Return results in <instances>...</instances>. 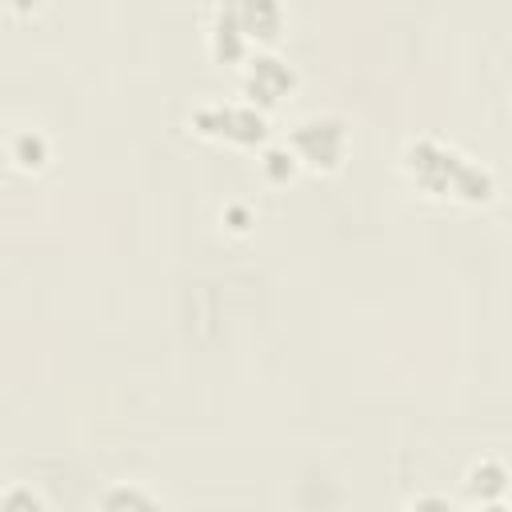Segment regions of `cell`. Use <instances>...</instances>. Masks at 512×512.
<instances>
[{
  "mask_svg": "<svg viewBox=\"0 0 512 512\" xmlns=\"http://www.w3.org/2000/svg\"><path fill=\"white\" fill-rule=\"evenodd\" d=\"M404 168L412 172V180H420L428 192L436 196H452V200H468L480 204L492 196V176L488 168H480L476 160L436 144V140H416L404 152Z\"/></svg>",
  "mask_w": 512,
  "mask_h": 512,
  "instance_id": "cell-1",
  "label": "cell"
},
{
  "mask_svg": "<svg viewBox=\"0 0 512 512\" xmlns=\"http://www.w3.org/2000/svg\"><path fill=\"white\" fill-rule=\"evenodd\" d=\"M196 132L232 144H256L264 136V116L244 104H204L196 112Z\"/></svg>",
  "mask_w": 512,
  "mask_h": 512,
  "instance_id": "cell-2",
  "label": "cell"
},
{
  "mask_svg": "<svg viewBox=\"0 0 512 512\" xmlns=\"http://www.w3.org/2000/svg\"><path fill=\"white\" fill-rule=\"evenodd\" d=\"M344 144H348L344 124L332 120V116H308V120H300L296 132H292V148H296L308 164H316V168H336L340 156H344Z\"/></svg>",
  "mask_w": 512,
  "mask_h": 512,
  "instance_id": "cell-3",
  "label": "cell"
},
{
  "mask_svg": "<svg viewBox=\"0 0 512 512\" xmlns=\"http://www.w3.org/2000/svg\"><path fill=\"white\" fill-rule=\"evenodd\" d=\"M244 88H248L252 100H260V104H276V100L292 88V68H288L284 60H276V56H256V60L248 64Z\"/></svg>",
  "mask_w": 512,
  "mask_h": 512,
  "instance_id": "cell-4",
  "label": "cell"
},
{
  "mask_svg": "<svg viewBox=\"0 0 512 512\" xmlns=\"http://www.w3.org/2000/svg\"><path fill=\"white\" fill-rule=\"evenodd\" d=\"M244 40H272L280 32V0H228Z\"/></svg>",
  "mask_w": 512,
  "mask_h": 512,
  "instance_id": "cell-5",
  "label": "cell"
},
{
  "mask_svg": "<svg viewBox=\"0 0 512 512\" xmlns=\"http://www.w3.org/2000/svg\"><path fill=\"white\" fill-rule=\"evenodd\" d=\"M44 156H48V148H44L40 132H20V136H12V160H20L24 168H40Z\"/></svg>",
  "mask_w": 512,
  "mask_h": 512,
  "instance_id": "cell-6",
  "label": "cell"
},
{
  "mask_svg": "<svg viewBox=\"0 0 512 512\" xmlns=\"http://www.w3.org/2000/svg\"><path fill=\"white\" fill-rule=\"evenodd\" d=\"M104 504H152V496H140V492H112V496H104Z\"/></svg>",
  "mask_w": 512,
  "mask_h": 512,
  "instance_id": "cell-7",
  "label": "cell"
}]
</instances>
